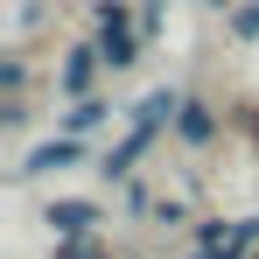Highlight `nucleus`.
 Wrapping results in <instances>:
<instances>
[{
  "label": "nucleus",
  "mask_w": 259,
  "mask_h": 259,
  "mask_svg": "<svg viewBox=\"0 0 259 259\" xmlns=\"http://www.w3.org/2000/svg\"><path fill=\"white\" fill-rule=\"evenodd\" d=\"M224 133H231V119H224V105L210 91H182V112H175V133H168L175 147L182 154H210Z\"/></svg>",
  "instance_id": "f257e3e1"
},
{
  "label": "nucleus",
  "mask_w": 259,
  "mask_h": 259,
  "mask_svg": "<svg viewBox=\"0 0 259 259\" xmlns=\"http://www.w3.org/2000/svg\"><path fill=\"white\" fill-rule=\"evenodd\" d=\"M98 77H112V70H105V56H98V42H91V35H84V42H70L56 63H49V91H56V105L91 98V91H98Z\"/></svg>",
  "instance_id": "f03ea898"
},
{
  "label": "nucleus",
  "mask_w": 259,
  "mask_h": 259,
  "mask_svg": "<svg viewBox=\"0 0 259 259\" xmlns=\"http://www.w3.org/2000/svg\"><path fill=\"white\" fill-rule=\"evenodd\" d=\"M91 161V147L77 140V133H49V140H35L21 161H14V175L21 182H42V175H56V168H84Z\"/></svg>",
  "instance_id": "7ed1b4c3"
},
{
  "label": "nucleus",
  "mask_w": 259,
  "mask_h": 259,
  "mask_svg": "<svg viewBox=\"0 0 259 259\" xmlns=\"http://www.w3.org/2000/svg\"><path fill=\"white\" fill-rule=\"evenodd\" d=\"M42 224H49V238H84V231H105L112 217H105L98 196H49V203H42Z\"/></svg>",
  "instance_id": "20e7f679"
},
{
  "label": "nucleus",
  "mask_w": 259,
  "mask_h": 259,
  "mask_svg": "<svg viewBox=\"0 0 259 259\" xmlns=\"http://www.w3.org/2000/svg\"><path fill=\"white\" fill-rule=\"evenodd\" d=\"M154 147H161V133L119 126V140H105V154H98V175H105V182H133V168H140Z\"/></svg>",
  "instance_id": "39448f33"
},
{
  "label": "nucleus",
  "mask_w": 259,
  "mask_h": 259,
  "mask_svg": "<svg viewBox=\"0 0 259 259\" xmlns=\"http://www.w3.org/2000/svg\"><path fill=\"white\" fill-rule=\"evenodd\" d=\"M175 112H182V91H175V84H154V91H140V98L126 105V126L168 140V133H175Z\"/></svg>",
  "instance_id": "423d86ee"
},
{
  "label": "nucleus",
  "mask_w": 259,
  "mask_h": 259,
  "mask_svg": "<svg viewBox=\"0 0 259 259\" xmlns=\"http://www.w3.org/2000/svg\"><path fill=\"white\" fill-rule=\"evenodd\" d=\"M112 119H126L105 91H91V98H70L63 112H56V133H77V140H91V133H105Z\"/></svg>",
  "instance_id": "0eeeda50"
},
{
  "label": "nucleus",
  "mask_w": 259,
  "mask_h": 259,
  "mask_svg": "<svg viewBox=\"0 0 259 259\" xmlns=\"http://www.w3.org/2000/svg\"><path fill=\"white\" fill-rule=\"evenodd\" d=\"M224 119H231V133L259 154V98H252V91H245V98H231V105H224Z\"/></svg>",
  "instance_id": "6e6552de"
},
{
  "label": "nucleus",
  "mask_w": 259,
  "mask_h": 259,
  "mask_svg": "<svg viewBox=\"0 0 259 259\" xmlns=\"http://www.w3.org/2000/svg\"><path fill=\"white\" fill-rule=\"evenodd\" d=\"M49 259H112L105 231H84V238H49Z\"/></svg>",
  "instance_id": "1a4fd4ad"
},
{
  "label": "nucleus",
  "mask_w": 259,
  "mask_h": 259,
  "mask_svg": "<svg viewBox=\"0 0 259 259\" xmlns=\"http://www.w3.org/2000/svg\"><path fill=\"white\" fill-rule=\"evenodd\" d=\"M224 35H231L238 49H252V42H259V0H238V7L224 14Z\"/></svg>",
  "instance_id": "9d476101"
},
{
  "label": "nucleus",
  "mask_w": 259,
  "mask_h": 259,
  "mask_svg": "<svg viewBox=\"0 0 259 259\" xmlns=\"http://www.w3.org/2000/svg\"><path fill=\"white\" fill-rule=\"evenodd\" d=\"M28 77H35V70H28V56H21V49H7V56H0V98H28Z\"/></svg>",
  "instance_id": "9b49d317"
},
{
  "label": "nucleus",
  "mask_w": 259,
  "mask_h": 259,
  "mask_svg": "<svg viewBox=\"0 0 259 259\" xmlns=\"http://www.w3.org/2000/svg\"><path fill=\"white\" fill-rule=\"evenodd\" d=\"M196 245H231V217H196V231H189V252Z\"/></svg>",
  "instance_id": "f8f14e48"
},
{
  "label": "nucleus",
  "mask_w": 259,
  "mask_h": 259,
  "mask_svg": "<svg viewBox=\"0 0 259 259\" xmlns=\"http://www.w3.org/2000/svg\"><path fill=\"white\" fill-rule=\"evenodd\" d=\"M161 21H168V0H140V35L161 42Z\"/></svg>",
  "instance_id": "ddd939ff"
},
{
  "label": "nucleus",
  "mask_w": 259,
  "mask_h": 259,
  "mask_svg": "<svg viewBox=\"0 0 259 259\" xmlns=\"http://www.w3.org/2000/svg\"><path fill=\"white\" fill-rule=\"evenodd\" d=\"M189 259H252V252H245V245L231 238V245H196V252H189Z\"/></svg>",
  "instance_id": "4468645a"
},
{
  "label": "nucleus",
  "mask_w": 259,
  "mask_h": 259,
  "mask_svg": "<svg viewBox=\"0 0 259 259\" xmlns=\"http://www.w3.org/2000/svg\"><path fill=\"white\" fill-rule=\"evenodd\" d=\"M203 7H217V14H231V7H238V0H203Z\"/></svg>",
  "instance_id": "2eb2a0df"
},
{
  "label": "nucleus",
  "mask_w": 259,
  "mask_h": 259,
  "mask_svg": "<svg viewBox=\"0 0 259 259\" xmlns=\"http://www.w3.org/2000/svg\"><path fill=\"white\" fill-rule=\"evenodd\" d=\"M133 259H140V252H133Z\"/></svg>",
  "instance_id": "dca6fc26"
}]
</instances>
